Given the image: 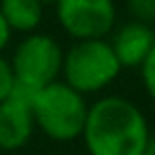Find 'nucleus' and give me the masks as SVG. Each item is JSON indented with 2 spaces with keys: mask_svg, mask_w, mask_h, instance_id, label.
Returning <instances> with one entry per match:
<instances>
[{
  "mask_svg": "<svg viewBox=\"0 0 155 155\" xmlns=\"http://www.w3.org/2000/svg\"><path fill=\"white\" fill-rule=\"evenodd\" d=\"M149 136L142 110L121 96L96 100L87 108L81 134L89 155H142Z\"/></svg>",
  "mask_w": 155,
  "mask_h": 155,
  "instance_id": "nucleus-1",
  "label": "nucleus"
},
{
  "mask_svg": "<svg viewBox=\"0 0 155 155\" xmlns=\"http://www.w3.org/2000/svg\"><path fill=\"white\" fill-rule=\"evenodd\" d=\"M87 108L89 104L85 96L68 87L64 81L45 85L32 100L34 125H38V130L55 142H70L81 138Z\"/></svg>",
  "mask_w": 155,
  "mask_h": 155,
  "instance_id": "nucleus-2",
  "label": "nucleus"
},
{
  "mask_svg": "<svg viewBox=\"0 0 155 155\" xmlns=\"http://www.w3.org/2000/svg\"><path fill=\"white\" fill-rule=\"evenodd\" d=\"M121 70L123 68L106 38L77 41L62 60L64 83L83 96L106 89Z\"/></svg>",
  "mask_w": 155,
  "mask_h": 155,
  "instance_id": "nucleus-3",
  "label": "nucleus"
},
{
  "mask_svg": "<svg viewBox=\"0 0 155 155\" xmlns=\"http://www.w3.org/2000/svg\"><path fill=\"white\" fill-rule=\"evenodd\" d=\"M64 51L55 38L49 34H28L11 58V68L15 81L32 89H43L45 85L58 81L62 74Z\"/></svg>",
  "mask_w": 155,
  "mask_h": 155,
  "instance_id": "nucleus-4",
  "label": "nucleus"
},
{
  "mask_svg": "<svg viewBox=\"0 0 155 155\" xmlns=\"http://www.w3.org/2000/svg\"><path fill=\"white\" fill-rule=\"evenodd\" d=\"M55 13L62 30L74 41L106 38L117 21L113 0H58Z\"/></svg>",
  "mask_w": 155,
  "mask_h": 155,
  "instance_id": "nucleus-5",
  "label": "nucleus"
},
{
  "mask_svg": "<svg viewBox=\"0 0 155 155\" xmlns=\"http://www.w3.org/2000/svg\"><path fill=\"white\" fill-rule=\"evenodd\" d=\"M108 43L121 68H140L155 45V32L147 24L127 21L115 30L113 41Z\"/></svg>",
  "mask_w": 155,
  "mask_h": 155,
  "instance_id": "nucleus-6",
  "label": "nucleus"
},
{
  "mask_svg": "<svg viewBox=\"0 0 155 155\" xmlns=\"http://www.w3.org/2000/svg\"><path fill=\"white\" fill-rule=\"evenodd\" d=\"M34 117L32 108L7 98L0 104V149L17 151L32 138Z\"/></svg>",
  "mask_w": 155,
  "mask_h": 155,
  "instance_id": "nucleus-7",
  "label": "nucleus"
},
{
  "mask_svg": "<svg viewBox=\"0 0 155 155\" xmlns=\"http://www.w3.org/2000/svg\"><path fill=\"white\" fill-rule=\"evenodd\" d=\"M0 15L11 32H34L43 21V5L38 0H0Z\"/></svg>",
  "mask_w": 155,
  "mask_h": 155,
  "instance_id": "nucleus-8",
  "label": "nucleus"
},
{
  "mask_svg": "<svg viewBox=\"0 0 155 155\" xmlns=\"http://www.w3.org/2000/svg\"><path fill=\"white\" fill-rule=\"evenodd\" d=\"M125 9L132 21L138 24H155V0H125Z\"/></svg>",
  "mask_w": 155,
  "mask_h": 155,
  "instance_id": "nucleus-9",
  "label": "nucleus"
},
{
  "mask_svg": "<svg viewBox=\"0 0 155 155\" xmlns=\"http://www.w3.org/2000/svg\"><path fill=\"white\" fill-rule=\"evenodd\" d=\"M140 77H142V83H144V89H147L149 98L155 102V45L140 66Z\"/></svg>",
  "mask_w": 155,
  "mask_h": 155,
  "instance_id": "nucleus-10",
  "label": "nucleus"
},
{
  "mask_svg": "<svg viewBox=\"0 0 155 155\" xmlns=\"http://www.w3.org/2000/svg\"><path fill=\"white\" fill-rule=\"evenodd\" d=\"M13 85H15V74H13L11 62L0 55V104L11 96Z\"/></svg>",
  "mask_w": 155,
  "mask_h": 155,
  "instance_id": "nucleus-11",
  "label": "nucleus"
},
{
  "mask_svg": "<svg viewBox=\"0 0 155 155\" xmlns=\"http://www.w3.org/2000/svg\"><path fill=\"white\" fill-rule=\"evenodd\" d=\"M11 28L7 26V21H5V17L0 15V55H2V51L7 49V45H9V41H11Z\"/></svg>",
  "mask_w": 155,
  "mask_h": 155,
  "instance_id": "nucleus-12",
  "label": "nucleus"
},
{
  "mask_svg": "<svg viewBox=\"0 0 155 155\" xmlns=\"http://www.w3.org/2000/svg\"><path fill=\"white\" fill-rule=\"evenodd\" d=\"M142 155H155V136H149V140H147V147H144Z\"/></svg>",
  "mask_w": 155,
  "mask_h": 155,
  "instance_id": "nucleus-13",
  "label": "nucleus"
},
{
  "mask_svg": "<svg viewBox=\"0 0 155 155\" xmlns=\"http://www.w3.org/2000/svg\"><path fill=\"white\" fill-rule=\"evenodd\" d=\"M38 2H41V5L45 7V5H55V2H58V0H38Z\"/></svg>",
  "mask_w": 155,
  "mask_h": 155,
  "instance_id": "nucleus-14",
  "label": "nucleus"
}]
</instances>
